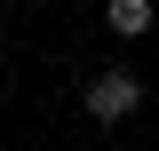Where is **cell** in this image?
<instances>
[{
	"label": "cell",
	"mask_w": 159,
	"mask_h": 151,
	"mask_svg": "<svg viewBox=\"0 0 159 151\" xmlns=\"http://www.w3.org/2000/svg\"><path fill=\"white\" fill-rule=\"evenodd\" d=\"M80 112L96 119V127H119V119H135V112H143V80L111 64V72H96L88 88H80Z\"/></svg>",
	"instance_id": "obj_1"
},
{
	"label": "cell",
	"mask_w": 159,
	"mask_h": 151,
	"mask_svg": "<svg viewBox=\"0 0 159 151\" xmlns=\"http://www.w3.org/2000/svg\"><path fill=\"white\" fill-rule=\"evenodd\" d=\"M103 24L119 40H143V32H159V8L151 0H103Z\"/></svg>",
	"instance_id": "obj_2"
}]
</instances>
